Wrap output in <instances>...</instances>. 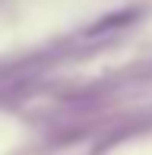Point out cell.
Masks as SVG:
<instances>
[{
	"instance_id": "cell-1",
	"label": "cell",
	"mask_w": 152,
	"mask_h": 155,
	"mask_svg": "<svg viewBox=\"0 0 152 155\" xmlns=\"http://www.w3.org/2000/svg\"><path fill=\"white\" fill-rule=\"evenodd\" d=\"M136 16V10H121V13H114V16H108V19H98V22L89 29V35H98V32H111L117 29L121 22H130V19Z\"/></svg>"
}]
</instances>
